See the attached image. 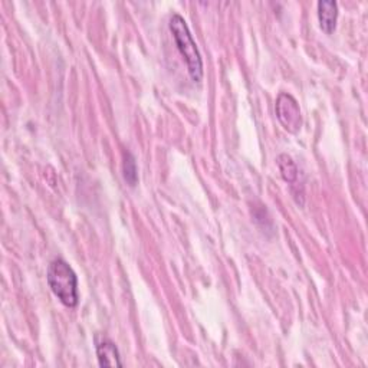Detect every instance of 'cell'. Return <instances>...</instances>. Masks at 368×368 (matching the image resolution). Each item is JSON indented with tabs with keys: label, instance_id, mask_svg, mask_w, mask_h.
<instances>
[{
	"label": "cell",
	"instance_id": "1",
	"mask_svg": "<svg viewBox=\"0 0 368 368\" xmlns=\"http://www.w3.org/2000/svg\"><path fill=\"white\" fill-rule=\"evenodd\" d=\"M46 279L53 295L65 307L75 308L78 305V278L66 261L61 258L52 261L48 268Z\"/></svg>",
	"mask_w": 368,
	"mask_h": 368
},
{
	"label": "cell",
	"instance_id": "2",
	"mask_svg": "<svg viewBox=\"0 0 368 368\" xmlns=\"http://www.w3.org/2000/svg\"><path fill=\"white\" fill-rule=\"evenodd\" d=\"M169 28L177 49L187 65L190 78L193 83H200L203 80V61L184 18L179 14H173L169 22Z\"/></svg>",
	"mask_w": 368,
	"mask_h": 368
},
{
	"label": "cell",
	"instance_id": "3",
	"mask_svg": "<svg viewBox=\"0 0 368 368\" xmlns=\"http://www.w3.org/2000/svg\"><path fill=\"white\" fill-rule=\"evenodd\" d=\"M275 112L280 125L290 134H298L303 127V112L298 101L290 94L282 93L278 95Z\"/></svg>",
	"mask_w": 368,
	"mask_h": 368
},
{
	"label": "cell",
	"instance_id": "4",
	"mask_svg": "<svg viewBox=\"0 0 368 368\" xmlns=\"http://www.w3.org/2000/svg\"><path fill=\"white\" fill-rule=\"evenodd\" d=\"M95 349H97V357H98V362L101 367H121L122 365L120 351L110 338H107L104 335H97L95 337Z\"/></svg>",
	"mask_w": 368,
	"mask_h": 368
},
{
	"label": "cell",
	"instance_id": "5",
	"mask_svg": "<svg viewBox=\"0 0 368 368\" xmlns=\"http://www.w3.org/2000/svg\"><path fill=\"white\" fill-rule=\"evenodd\" d=\"M318 19L321 29L331 35L335 31L338 19V5L334 0H321L318 2Z\"/></svg>",
	"mask_w": 368,
	"mask_h": 368
},
{
	"label": "cell",
	"instance_id": "6",
	"mask_svg": "<svg viewBox=\"0 0 368 368\" xmlns=\"http://www.w3.org/2000/svg\"><path fill=\"white\" fill-rule=\"evenodd\" d=\"M276 164L279 167V172H280V176L282 179L289 183L290 186H293L297 183L298 180V167L295 164V162L292 160L290 156L288 154H280L278 159H276Z\"/></svg>",
	"mask_w": 368,
	"mask_h": 368
},
{
	"label": "cell",
	"instance_id": "7",
	"mask_svg": "<svg viewBox=\"0 0 368 368\" xmlns=\"http://www.w3.org/2000/svg\"><path fill=\"white\" fill-rule=\"evenodd\" d=\"M122 174L130 187H135L138 183V169L134 156L130 152H124L122 156Z\"/></svg>",
	"mask_w": 368,
	"mask_h": 368
}]
</instances>
